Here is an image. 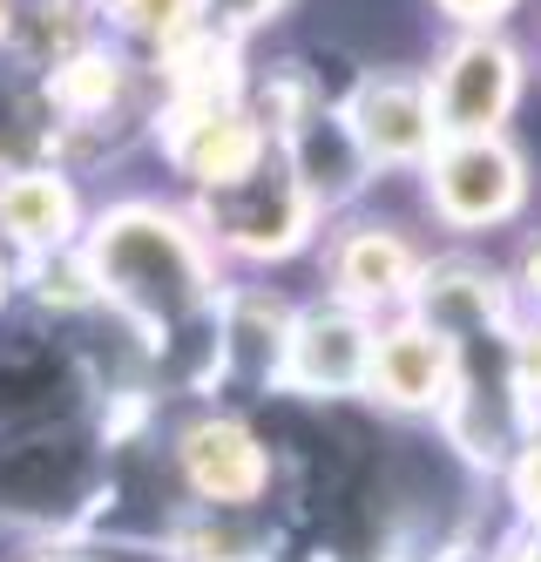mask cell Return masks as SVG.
<instances>
[{"label": "cell", "instance_id": "cell-9", "mask_svg": "<svg viewBox=\"0 0 541 562\" xmlns=\"http://www.w3.org/2000/svg\"><path fill=\"white\" fill-rule=\"evenodd\" d=\"M89 231V204L81 183L61 164H27V170H0V251L8 265H48L68 258Z\"/></svg>", "mask_w": 541, "mask_h": 562}, {"label": "cell", "instance_id": "cell-13", "mask_svg": "<svg viewBox=\"0 0 541 562\" xmlns=\"http://www.w3.org/2000/svg\"><path fill=\"white\" fill-rule=\"evenodd\" d=\"M203 8V34H217V42L244 48V42H258V34H278L284 14H291V0H196Z\"/></svg>", "mask_w": 541, "mask_h": 562}, {"label": "cell", "instance_id": "cell-12", "mask_svg": "<svg viewBox=\"0 0 541 562\" xmlns=\"http://www.w3.org/2000/svg\"><path fill=\"white\" fill-rule=\"evenodd\" d=\"M440 34H521L534 0H427Z\"/></svg>", "mask_w": 541, "mask_h": 562}, {"label": "cell", "instance_id": "cell-7", "mask_svg": "<svg viewBox=\"0 0 541 562\" xmlns=\"http://www.w3.org/2000/svg\"><path fill=\"white\" fill-rule=\"evenodd\" d=\"M346 115V130L365 156L372 183L380 177H413L440 143V115L427 95L420 68H380V75H352V82L331 95Z\"/></svg>", "mask_w": 541, "mask_h": 562}, {"label": "cell", "instance_id": "cell-11", "mask_svg": "<svg viewBox=\"0 0 541 562\" xmlns=\"http://www.w3.org/2000/svg\"><path fill=\"white\" fill-rule=\"evenodd\" d=\"M494 508L515 536H541V420L521 434V448L494 468Z\"/></svg>", "mask_w": 541, "mask_h": 562}, {"label": "cell", "instance_id": "cell-4", "mask_svg": "<svg viewBox=\"0 0 541 562\" xmlns=\"http://www.w3.org/2000/svg\"><path fill=\"white\" fill-rule=\"evenodd\" d=\"M440 245L420 231V224H406V217H380V211H346V217H331L318 231V285L325 299H339L365 318H393L413 305V292H420V271Z\"/></svg>", "mask_w": 541, "mask_h": 562}, {"label": "cell", "instance_id": "cell-15", "mask_svg": "<svg viewBox=\"0 0 541 562\" xmlns=\"http://www.w3.org/2000/svg\"><path fill=\"white\" fill-rule=\"evenodd\" d=\"M521 42H528V55H534V68H541V0H534V14H528V27H521Z\"/></svg>", "mask_w": 541, "mask_h": 562}, {"label": "cell", "instance_id": "cell-14", "mask_svg": "<svg viewBox=\"0 0 541 562\" xmlns=\"http://www.w3.org/2000/svg\"><path fill=\"white\" fill-rule=\"evenodd\" d=\"M501 278H508V299H515V326L521 318H541V217L501 245Z\"/></svg>", "mask_w": 541, "mask_h": 562}, {"label": "cell", "instance_id": "cell-6", "mask_svg": "<svg viewBox=\"0 0 541 562\" xmlns=\"http://www.w3.org/2000/svg\"><path fill=\"white\" fill-rule=\"evenodd\" d=\"M372 326L325 292H298L284 326V359H278V393L305 400V407H359L365 393V359H372Z\"/></svg>", "mask_w": 541, "mask_h": 562}, {"label": "cell", "instance_id": "cell-5", "mask_svg": "<svg viewBox=\"0 0 541 562\" xmlns=\"http://www.w3.org/2000/svg\"><path fill=\"white\" fill-rule=\"evenodd\" d=\"M420 75L440 115V136H508L528 95L534 55L521 34H440V48Z\"/></svg>", "mask_w": 541, "mask_h": 562}, {"label": "cell", "instance_id": "cell-10", "mask_svg": "<svg viewBox=\"0 0 541 562\" xmlns=\"http://www.w3.org/2000/svg\"><path fill=\"white\" fill-rule=\"evenodd\" d=\"M95 14H109L115 48L136 61H170L190 42H203V8L196 0H95Z\"/></svg>", "mask_w": 541, "mask_h": 562}, {"label": "cell", "instance_id": "cell-17", "mask_svg": "<svg viewBox=\"0 0 541 562\" xmlns=\"http://www.w3.org/2000/svg\"><path fill=\"white\" fill-rule=\"evenodd\" d=\"M0 292H8V251H0Z\"/></svg>", "mask_w": 541, "mask_h": 562}, {"label": "cell", "instance_id": "cell-3", "mask_svg": "<svg viewBox=\"0 0 541 562\" xmlns=\"http://www.w3.org/2000/svg\"><path fill=\"white\" fill-rule=\"evenodd\" d=\"M170 474L196 515L237 521V515L264 508V495L278 488V448L251 414L203 400V407L177 414L170 427Z\"/></svg>", "mask_w": 541, "mask_h": 562}, {"label": "cell", "instance_id": "cell-16", "mask_svg": "<svg viewBox=\"0 0 541 562\" xmlns=\"http://www.w3.org/2000/svg\"><path fill=\"white\" fill-rule=\"evenodd\" d=\"M34 562H95V555H81V549H61V555H34Z\"/></svg>", "mask_w": 541, "mask_h": 562}, {"label": "cell", "instance_id": "cell-8", "mask_svg": "<svg viewBox=\"0 0 541 562\" xmlns=\"http://www.w3.org/2000/svg\"><path fill=\"white\" fill-rule=\"evenodd\" d=\"M453 373H461V352H453L433 326H420L413 312H393V318L372 326V359H365L359 407L372 420H393V427H433L447 414Z\"/></svg>", "mask_w": 541, "mask_h": 562}, {"label": "cell", "instance_id": "cell-1", "mask_svg": "<svg viewBox=\"0 0 541 562\" xmlns=\"http://www.w3.org/2000/svg\"><path fill=\"white\" fill-rule=\"evenodd\" d=\"M75 258L89 271L95 305L149 346L156 373L177 367V352H190V386H211L217 299L230 271L183 196H156V190L109 196L102 211H89Z\"/></svg>", "mask_w": 541, "mask_h": 562}, {"label": "cell", "instance_id": "cell-2", "mask_svg": "<svg viewBox=\"0 0 541 562\" xmlns=\"http://www.w3.org/2000/svg\"><path fill=\"white\" fill-rule=\"evenodd\" d=\"M413 196L433 245L501 251L534 224V183L508 136H440L433 156L413 170Z\"/></svg>", "mask_w": 541, "mask_h": 562}]
</instances>
